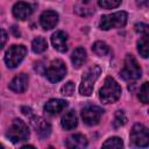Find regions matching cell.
<instances>
[{
    "mask_svg": "<svg viewBox=\"0 0 149 149\" xmlns=\"http://www.w3.org/2000/svg\"><path fill=\"white\" fill-rule=\"evenodd\" d=\"M148 28H149L148 24L142 23V22L135 24V31H136V33H140V34H142V35L148 34Z\"/></svg>",
    "mask_w": 149,
    "mask_h": 149,
    "instance_id": "cell-27",
    "label": "cell"
},
{
    "mask_svg": "<svg viewBox=\"0 0 149 149\" xmlns=\"http://www.w3.org/2000/svg\"><path fill=\"white\" fill-rule=\"evenodd\" d=\"M128 14L123 10L102 15L99 21V28L102 30H108L112 28H122L126 26Z\"/></svg>",
    "mask_w": 149,
    "mask_h": 149,
    "instance_id": "cell-5",
    "label": "cell"
},
{
    "mask_svg": "<svg viewBox=\"0 0 149 149\" xmlns=\"http://www.w3.org/2000/svg\"><path fill=\"white\" fill-rule=\"evenodd\" d=\"M148 34L142 35V37L137 42V50L140 52V55L143 58H147L149 55V42H148Z\"/></svg>",
    "mask_w": 149,
    "mask_h": 149,
    "instance_id": "cell-20",
    "label": "cell"
},
{
    "mask_svg": "<svg viewBox=\"0 0 149 149\" xmlns=\"http://www.w3.org/2000/svg\"><path fill=\"white\" fill-rule=\"evenodd\" d=\"M120 76L123 80L127 81H135L141 78L142 70L139 65L137 61L133 55H127L123 62V68L120 71Z\"/></svg>",
    "mask_w": 149,
    "mask_h": 149,
    "instance_id": "cell-2",
    "label": "cell"
},
{
    "mask_svg": "<svg viewBox=\"0 0 149 149\" xmlns=\"http://www.w3.org/2000/svg\"><path fill=\"white\" fill-rule=\"evenodd\" d=\"M51 43L57 51L65 52L68 50V34L63 30H57L51 36Z\"/></svg>",
    "mask_w": 149,
    "mask_h": 149,
    "instance_id": "cell-11",
    "label": "cell"
},
{
    "mask_svg": "<svg viewBox=\"0 0 149 149\" xmlns=\"http://www.w3.org/2000/svg\"><path fill=\"white\" fill-rule=\"evenodd\" d=\"M47 48H48V43H47L45 38L42 37V36H38V37L34 38L33 42H31V49L35 54H41V52L45 51Z\"/></svg>",
    "mask_w": 149,
    "mask_h": 149,
    "instance_id": "cell-19",
    "label": "cell"
},
{
    "mask_svg": "<svg viewBox=\"0 0 149 149\" xmlns=\"http://www.w3.org/2000/svg\"><path fill=\"white\" fill-rule=\"evenodd\" d=\"M122 0H98V5L104 9H112L118 7Z\"/></svg>",
    "mask_w": 149,
    "mask_h": 149,
    "instance_id": "cell-25",
    "label": "cell"
},
{
    "mask_svg": "<svg viewBox=\"0 0 149 149\" xmlns=\"http://www.w3.org/2000/svg\"><path fill=\"white\" fill-rule=\"evenodd\" d=\"M6 42H7V33L2 28H0V50L3 48Z\"/></svg>",
    "mask_w": 149,
    "mask_h": 149,
    "instance_id": "cell-28",
    "label": "cell"
},
{
    "mask_svg": "<svg viewBox=\"0 0 149 149\" xmlns=\"http://www.w3.org/2000/svg\"><path fill=\"white\" fill-rule=\"evenodd\" d=\"M45 76L50 83L61 81L66 74V66L62 59H54L48 68H45Z\"/></svg>",
    "mask_w": 149,
    "mask_h": 149,
    "instance_id": "cell-7",
    "label": "cell"
},
{
    "mask_svg": "<svg viewBox=\"0 0 149 149\" xmlns=\"http://www.w3.org/2000/svg\"><path fill=\"white\" fill-rule=\"evenodd\" d=\"M126 122H127V118H126L123 111H116V113L114 115V120H113L114 128H119V127L123 126Z\"/></svg>",
    "mask_w": 149,
    "mask_h": 149,
    "instance_id": "cell-23",
    "label": "cell"
},
{
    "mask_svg": "<svg viewBox=\"0 0 149 149\" xmlns=\"http://www.w3.org/2000/svg\"><path fill=\"white\" fill-rule=\"evenodd\" d=\"M104 148H122L123 147V142L120 137L114 136V137H109L106 142L102 143Z\"/></svg>",
    "mask_w": 149,
    "mask_h": 149,
    "instance_id": "cell-22",
    "label": "cell"
},
{
    "mask_svg": "<svg viewBox=\"0 0 149 149\" xmlns=\"http://www.w3.org/2000/svg\"><path fill=\"white\" fill-rule=\"evenodd\" d=\"M62 127L65 129V130H71L73 128L77 127L78 125V116L76 114V112L73 109H70L63 116H62Z\"/></svg>",
    "mask_w": 149,
    "mask_h": 149,
    "instance_id": "cell-16",
    "label": "cell"
},
{
    "mask_svg": "<svg viewBox=\"0 0 149 149\" xmlns=\"http://www.w3.org/2000/svg\"><path fill=\"white\" fill-rule=\"evenodd\" d=\"M0 148H3V146H2V144H1V143H0Z\"/></svg>",
    "mask_w": 149,
    "mask_h": 149,
    "instance_id": "cell-31",
    "label": "cell"
},
{
    "mask_svg": "<svg viewBox=\"0 0 149 149\" xmlns=\"http://www.w3.org/2000/svg\"><path fill=\"white\" fill-rule=\"evenodd\" d=\"M30 123H31L33 128L35 129V132L37 133V135L40 137L44 139V137H48L50 135L51 125L44 118H42V116H33L30 119Z\"/></svg>",
    "mask_w": 149,
    "mask_h": 149,
    "instance_id": "cell-10",
    "label": "cell"
},
{
    "mask_svg": "<svg viewBox=\"0 0 149 149\" xmlns=\"http://www.w3.org/2000/svg\"><path fill=\"white\" fill-rule=\"evenodd\" d=\"M9 88L15 92V93H22L27 90L28 87V76L26 73H20V74H16L12 81L9 83Z\"/></svg>",
    "mask_w": 149,
    "mask_h": 149,
    "instance_id": "cell-13",
    "label": "cell"
},
{
    "mask_svg": "<svg viewBox=\"0 0 149 149\" xmlns=\"http://www.w3.org/2000/svg\"><path fill=\"white\" fill-rule=\"evenodd\" d=\"M86 58H87V55H86V51L84 48L79 47V48L74 49V51L71 55V62H72L73 68L79 69L86 62Z\"/></svg>",
    "mask_w": 149,
    "mask_h": 149,
    "instance_id": "cell-18",
    "label": "cell"
},
{
    "mask_svg": "<svg viewBox=\"0 0 149 149\" xmlns=\"http://www.w3.org/2000/svg\"><path fill=\"white\" fill-rule=\"evenodd\" d=\"M22 112H23V114H26V115H31V109L30 108H28V107H22Z\"/></svg>",
    "mask_w": 149,
    "mask_h": 149,
    "instance_id": "cell-29",
    "label": "cell"
},
{
    "mask_svg": "<svg viewBox=\"0 0 149 149\" xmlns=\"http://www.w3.org/2000/svg\"><path fill=\"white\" fill-rule=\"evenodd\" d=\"M27 54V49L22 44L12 45L5 54V63L9 69L16 68L24 58Z\"/></svg>",
    "mask_w": 149,
    "mask_h": 149,
    "instance_id": "cell-6",
    "label": "cell"
},
{
    "mask_svg": "<svg viewBox=\"0 0 149 149\" xmlns=\"http://www.w3.org/2000/svg\"><path fill=\"white\" fill-rule=\"evenodd\" d=\"M66 107H68L66 100H64V99H50L44 105V112L50 114V115H55V114L61 113Z\"/></svg>",
    "mask_w": 149,
    "mask_h": 149,
    "instance_id": "cell-14",
    "label": "cell"
},
{
    "mask_svg": "<svg viewBox=\"0 0 149 149\" xmlns=\"http://www.w3.org/2000/svg\"><path fill=\"white\" fill-rule=\"evenodd\" d=\"M139 99H140L141 102H143V104H148V102H149V84H148L147 81L143 83L142 87L140 88Z\"/></svg>",
    "mask_w": 149,
    "mask_h": 149,
    "instance_id": "cell-24",
    "label": "cell"
},
{
    "mask_svg": "<svg viewBox=\"0 0 149 149\" xmlns=\"http://www.w3.org/2000/svg\"><path fill=\"white\" fill-rule=\"evenodd\" d=\"M6 136L13 142L19 143L22 141L28 140L29 137V128L27 123L21 119H14L9 128L7 129Z\"/></svg>",
    "mask_w": 149,
    "mask_h": 149,
    "instance_id": "cell-4",
    "label": "cell"
},
{
    "mask_svg": "<svg viewBox=\"0 0 149 149\" xmlns=\"http://www.w3.org/2000/svg\"><path fill=\"white\" fill-rule=\"evenodd\" d=\"M81 1H83V2H85V3H86V2H88V1H90V0H81Z\"/></svg>",
    "mask_w": 149,
    "mask_h": 149,
    "instance_id": "cell-30",
    "label": "cell"
},
{
    "mask_svg": "<svg viewBox=\"0 0 149 149\" xmlns=\"http://www.w3.org/2000/svg\"><path fill=\"white\" fill-rule=\"evenodd\" d=\"M92 51H93L97 56L104 57V56H106V55L109 54V47H108L105 42H102V41H97V42L92 45Z\"/></svg>",
    "mask_w": 149,
    "mask_h": 149,
    "instance_id": "cell-21",
    "label": "cell"
},
{
    "mask_svg": "<svg viewBox=\"0 0 149 149\" xmlns=\"http://www.w3.org/2000/svg\"><path fill=\"white\" fill-rule=\"evenodd\" d=\"M104 114V109L95 105H88L81 111V119L84 123L87 126H95L99 123L101 116Z\"/></svg>",
    "mask_w": 149,
    "mask_h": 149,
    "instance_id": "cell-9",
    "label": "cell"
},
{
    "mask_svg": "<svg viewBox=\"0 0 149 149\" xmlns=\"http://www.w3.org/2000/svg\"><path fill=\"white\" fill-rule=\"evenodd\" d=\"M121 95V87L118 81L112 77H106L102 87L99 91V99L104 104L115 102Z\"/></svg>",
    "mask_w": 149,
    "mask_h": 149,
    "instance_id": "cell-1",
    "label": "cell"
},
{
    "mask_svg": "<svg viewBox=\"0 0 149 149\" xmlns=\"http://www.w3.org/2000/svg\"><path fill=\"white\" fill-rule=\"evenodd\" d=\"M58 22V14L55 10H44L40 16V23L43 29H52Z\"/></svg>",
    "mask_w": 149,
    "mask_h": 149,
    "instance_id": "cell-12",
    "label": "cell"
},
{
    "mask_svg": "<svg viewBox=\"0 0 149 149\" xmlns=\"http://www.w3.org/2000/svg\"><path fill=\"white\" fill-rule=\"evenodd\" d=\"M65 146L70 149H83L87 146V139L81 134H74L66 140Z\"/></svg>",
    "mask_w": 149,
    "mask_h": 149,
    "instance_id": "cell-17",
    "label": "cell"
},
{
    "mask_svg": "<svg viewBox=\"0 0 149 149\" xmlns=\"http://www.w3.org/2000/svg\"><path fill=\"white\" fill-rule=\"evenodd\" d=\"M31 6L24 1H19L13 6V15L19 20H26L31 14Z\"/></svg>",
    "mask_w": 149,
    "mask_h": 149,
    "instance_id": "cell-15",
    "label": "cell"
},
{
    "mask_svg": "<svg viewBox=\"0 0 149 149\" xmlns=\"http://www.w3.org/2000/svg\"><path fill=\"white\" fill-rule=\"evenodd\" d=\"M130 143L134 147H148L149 144V133L148 128L142 123H135L130 130Z\"/></svg>",
    "mask_w": 149,
    "mask_h": 149,
    "instance_id": "cell-8",
    "label": "cell"
},
{
    "mask_svg": "<svg viewBox=\"0 0 149 149\" xmlns=\"http://www.w3.org/2000/svg\"><path fill=\"white\" fill-rule=\"evenodd\" d=\"M100 73H101V68L99 65H93L83 74L81 83H80V86H79V92H80L81 95L88 97V95L92 94L94 83L99 78Z\"/></svg>",
    "mask_w": 149,
    "mask_h": 149,
    "instance_id": "cell-3",
    "label": "cell"
},
{
    "mask_svg": "<svg viewBox=\"0 0 149 149\" xmlns=\"http://www.w3.org/2000/svg\"><path fill=\"white\" fill-rule=\"evenodd\" d=\"M74 92V84L72 81H68L65 85L62 86L61 88V93L63 95H66V97H70L72 95V93Z\"/></svg>",
    "mask_w": 149,
    "mask_h": 149,
    "instance_id": "cell-26",
    "label": "cell"
}]
</instances>
